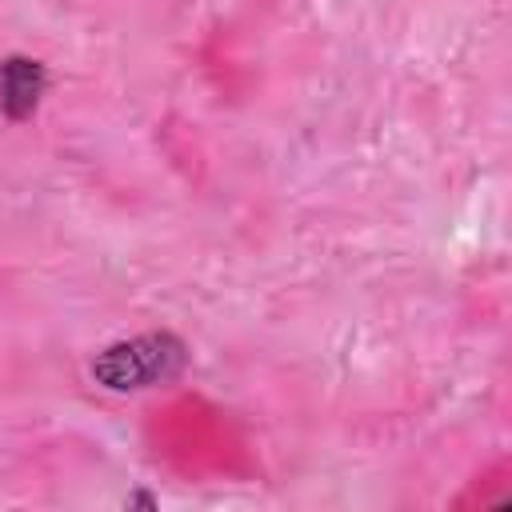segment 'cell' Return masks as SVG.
<instances>
[{"instance_id": "obj_1", "label": "cell", "mask_w": 512, "mask_h": 512, "mask_svg": "<svg viewBox=\"0 0 512 512\" xmlns=\"http://www.w3.org/2000/svg\"><path fill=\"white\" fill-rule=\"evenodd\" d=\"M188 348L172 332H144L132 340H116L92 360V380L108 392H140L168 384L184 372Z\"/></svg>"}, {"instance_id": "obj_2", "label": "cell", "mask_w": 512, "mask_h": 512, "mask_svg": "<svg viewBox=\"0 0 512 512\" xmlns=\"http://www.w3.org/2000/svg\"><path fill=\"white\" fill-rule=\"evenodd\" d=\"M48 88V72L32 56H8L0 60V112L8 120H28Z\"/></svg>"}]
</instances>
